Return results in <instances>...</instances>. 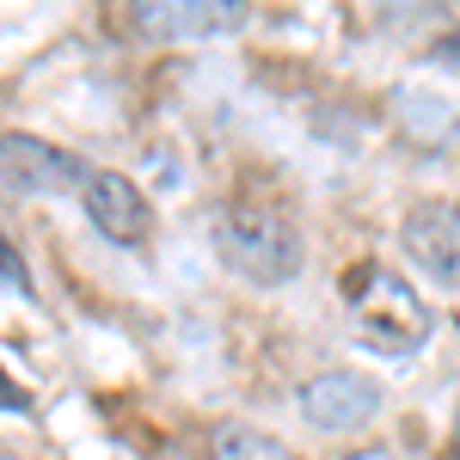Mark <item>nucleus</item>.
<instances>
[{
    "label": "nucleus",
    "mask_w": 460,
    "mask_h": 460,
    "mask_svg": "<svg viewBox=\"0 0 460 460\" xmlns=\"http://www.w3.org/2000/svg\"><path fill=\"white\" fill-rule=\"evenodd\" d=\"M215 252L246 283H288L301 270V227L270 203H227L215 215Z\"/></svg>",
    "instance_id": "f257e3e1"
},
{
    "label": "nucleus",
    "mask_w": 460,
    "mask_h": 460,
    "mask_svg": "<svg viewBox=\"0 0 460 460\" xmlns=\"http://www.w3.org/2000/svg\"><path fill=\"white\" fill-rule=\"evenodd\" d=\"M344 301H350V325L362 344H375L381 356H405L429 338V307L411 295V283H399L381 264H356L344 270Z\"/></svg>",
    "instance_id": "f03ea898"
},
{
    "label": "nucleus",
    "mask_w": 460,
    "mask_h": 460,
    "mask_svg": "<svg viewBox=\"0 0 460 460\" xmlns=\"http://www.w3.org/2000/svg\"><path fill=\"white\" fill-rule=\"evenodd\" d=\"M0 178L25 197H62V190H86V166L62 154L56 142H37V136H0Z\"/></svg>",
    "instance_id": "7ed1b4c3"
},
{
    "label": "nucleus",
    "mask_w": 460,
    "mask_h": 460,
    "mask_svg": "<svg viewBox=\"0 0 460 460\" xmlns=\"http://www.w3.org/2000/svg\"><path fill=\"white\" fill-rule=\"evenodd\" d=\"M399 246H405V258L424 270L429 283L460 288V203H418L405 215Z\"/></svg>",
    "instance_id": "20e7f679"
},
{
    "label": "nucleus",
    "mask_w": 460,
    "mask_h": 460,
    "mask_svg": "<svg viewBox=\"0 0 460 460\" xmlns=\"http://www.w3.org/2000/svg\"><path fill=\"white\" fill-rule=\"evenodd\" d=\"M381 411V387L368 375H350V368H325L314 381H301V418L314 429H362Z\"/></svg>",
    "instance_id": "39448f33"
},
{
    "label": "nucleus",
    "mask_w": 460,
    "mask_h": 460,
    "mask_svg": "<svg viewBox=\"0 0 460 460\" xmlns=\"http://www.w3.org/2000/svg\"><path fill=\"white\" fill-rule=\"evenodd\" d=\"M136 25L166 43H197V37L240 31L246 0H147V6H136Z\"/></svg>",
    "instance_id": "423d86ee"
},
{
    "label": "nucleus",
    "mask_w": 460,
    "mask_h": 460,
    "mask_svg": "<svg viewBox=\"0 0 460 460\" xmlns=\"http://www.w3.org/2000/svg\"><path fill=\"white\" fill-rule=\"evenodd\" d=\"M80 203H86V215H93V227L105 234V240H123V246H136V240H147V221H154V209H147L142 184L123 172H93L86 178V190H80Z\"/></svg>",
    "instance_id": "0eeeda50"
},
{
    "label": "nucleus",
    "mask_w": 460,
    "mask_h": 460,
    "mask_svg": "<svg viewBox=\"0 0 460 460\" xmlns=\"http://www.w3.org/2000/svg\"><path fill=\"white\" fill-rule=\"evenodd\" d=\"M209 460H295L288 442H277L270 429H252V424H221L209 442Z\"/></svg>",
    "instance_id": "6e6552de"
},
{
    "label": "nucleus",
    "mask_w": 460,
    "mask_h": 460,
    "mask_svg": "<svg viewBox=\"0 0 460 460\" xmlns=\"http://www.w3.org/2000/svg\"><path fill=\"white\" fill-rule=\"evenodd\" d=\"M399 111H405V123H411L418 136H442V129L455 123L448 111H436V99H429V93H405V99H399Z\"/></svg>",
    "instance_id": "1a4fd4ad"
},
{
    "label": "nucleus",
    "mask_w": 460,
    "mask_h": 460,
    "mask_svg": "<svg viewBox=\"0 0 460 460\" xmlns=\"http://www.w3.org/2000/svg\"><path fill=\"white\" fill-rule=\"evenodd\" d=\"M0 277H6L13 288H31V277H25V258L13 252V240H6V234H0Z\"/></svg>",
    "instance_id": "9d476101"
},
{
    "label": "nucleus",
    "mask_w": 460,
    "mask_h": 460,
    "mask_svg": "<svg viewBox=\"0 0 460 460\" xmlns=\"http://www.w3.org/2000/svg\"><path fill=\"white\" fill-rule=\"evenodd\" d=\"M436 62H442V68H448V74H460V31H455V37H442V43H436Z\"/></svg>",
    "instance_id": "9b49d317"
},
{
    "label": "nucleus",
    "mask_w": 460,
    "mask_h": 460,
    "mask_svg": "<svg viewBox=\"0 0 460 460\" xmlns=\"http://www.w3.org/2000/svg\"><path fill=\"white\" fill-rule=\"evenodd\" d=\"M344 460H393L387 448H356V455H344Z\"/></svg>",
    "instance_id": "f8f14e48"
}]
</instances>
